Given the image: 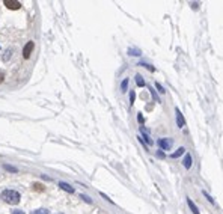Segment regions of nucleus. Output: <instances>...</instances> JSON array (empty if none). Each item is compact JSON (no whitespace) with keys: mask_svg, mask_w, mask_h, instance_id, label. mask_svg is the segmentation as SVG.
Wrapping results in <instances>:
<instances>
[{"mask_svg":"<svg viewBox=\"0 0 223 214\" xmlns=\"http://www.w3.org/2000/svg\"><path fill=\"white\" fill-rule=\"evenodd\" d=\"M2 199L5 200L6 204H12V205H17L21 199V195L17 190H12V188H6V190L2 192Z\"/></svg>","mask_w":223,"mask_h":214,"instance_id":"f257e3e1","label":"nucleus"},{"mask_svg":"<svg viewBox=\"0 0 223 214\" xmlns=\"http://www.w3.org/2000/svg\"><path fill=\"white\" fill-rule=\"evenodd\" d=\"M157 143H158L161 151H169L174 145V139H170V137H161V139L157 140Z\"/></svg>","mask_w":223,"mask_h":214,"instance_id":"f03ea898","label":"nucleus"},{"mask_svg":"<svg viewBox=\"0 0 223 214\" xmlns=\"http://www.w3.org/2000/svg\"><path fill=\"white\" fill-rule=\"evenodd\" d=\"M33 48H35V42H33V41H29L27 44L24 45V48H23V57H24V59L30 57V54H32V52H33Z\"/></svg>","mask_w":223,"mask_h":214,"instance_id":"7ed1b4c3","label":"nucleus"},{"mask_svg":"<svg viewBox=\"0 0 223 214\" xmlns=\"http://www.w3.org/2000/svg\"><path fill=\"white\" fill-rule=\"evenodd\" d=\"M175 116H176V127H178V128H184L186 119H184V116H182V113H181V110H179L178 107L175 109Z\"/></svg>","mask_w":223,"mask_h":214,"instance_id":"20e7f679","label":"nucleus"},{"mask_svg":"<svg viewBox=\"0 0 223 214\" xmlns=\"http://www.w3.org/2000/svg\"><path fill=\"white\" fill-rule=\"evenodd\" d=\"M182 166H184V169H191V166H193V157H191V154L190 152H186V155H184V160H182Z\"/></svg>","mask_w":223,"mask_h":214,"instance_id":"39448f33","label":"nucleus"},{"mask_svg":"<svg viewBox=\"0 0 223 214\" xmlns=\"http://www.w3.org/2000/svg\"><path fill=\"white\" fill-rule=\"evenodd\" d=\"M5 6L8 8V9H14V11H17V9H20V6H21V3L20 2H15V0H5Z\"/></svg>","mask_w":223,"mask_h":214,"instance_id":"423d86ee","label":"nucleus"},{"mask_svg":"<svg viewBox=\"0 0 223 214\" xmlns=\"http://www.w3.org/2000/svg\"><path fill=\"white\" fill-rule=\"evenodd\" d=\"M59 187L62 188L63 192H67V193H74V187H71L68 183H65V181H60V183H59Z\"/></svg>","mask_w":223,"mask_h":214,"instance_id":"0eeeda50","label":"nucleus"},{"mask_svg":"<svg viewBox=\"0 0 223 214\" xmlns=\"http://www.w3.org/2000/svg\"><path fill=\"white\" fill-rule=\"evenodd\" d=\"M187 205H189V208H190V211H191L193 214H201V213H199V208L196 207V204L193 202L190 198H187Z\"/></svg>","mask_w":223,"mask_h":214,"instance_id":"6e6552de","label":"nucleus"},{"mask_svg":"<svg viewBox=\"0 0 223 214\" xmlns=\"http://www.w3.org/2000/svg\"><path fill=\"white\" fill-rule=\"evenodd\" d=\"M12 54H14V50H12V48L5 50V53H3V56H2L3 62H9V60H11V57H12Z\"/></svg>","mask_w":223,"mask_h":214,"instance_id":"1a4fd4ad","label":"nucleus"},{"mask_svg":"<svg viewBox=\"0 0 223 214\" xmlns=\"http://www.w3.org/2000/svg\"><path fill=\"white\" fill-rule=\"evenodd\" d=\"M182 154H186V148H184V146L178 148V149L175 151V152H172V154H170V157H172V158H178V157H181Z\"/></svg>","mask_w":223,"mask_h":214,"instance_id":"9d476101","label":"nucleus"},{"mask_svg":"<svg viewBox=\"0 0 223 214\" xmlns=\"http://www.w3.org/2000/svg\"><path fill=\"white\" fill-rule=\"evenodd\" d=\"M140 131H142V136H143V139H142V140H143V142H146V145H152V140H151V137L148 136V133L145 131V128L142 127V128H140Z\"/></svg>","mask_w":223,"mask_h":214,"instance_id":"9b49d317","label":"nucleus"},{"mask_svg":"<svg viewBox=\"0 0 223 214\" xmlns=\"http://www.w3.org/2000/svg\"><path fill=\"white\" fill-rule=\"evenodd\" d=\"M3 169H5V170H8V172H11V173H17V172H18V169H17V167L8 165V163H3Z\"/></svg>","mask_w":223,"mask_h":214,"instance_id":"f8f14e48","label":"nucleus"},{"mask_svg":"<svg viewBox=\"0 0 223 214\" xmlns=\"http://www.w3.org/2000/svg\"><path fill=\"white\" fill-rule=\"evenodd\" d=\"M136 84L139 86V87H143L145 86V80H143V77L140 74H136Z\"/></svg>","mask_w":223,"mask_h":214,"instance_id":"ddd939ff","label":"nucleus"},{"mask_svg":"<svg viewBox=\"0 0 223 214\" xmlns=\"http://www.w3.org/2000/svg\"><path fill=\"white\" fill-rule=\"evenodd\" d=\"M128 54L130 56H140L142 52H140L139 48H128Z\"/></svg>","mask_w":223,"mask_h":214,"instance_id":"4468645a","label":"nucleus"},{"mask_svg":"<svg viewBox=\"0 0 223 214\" xmlns=\"http://www.w3.org/2000/svg\"><path fill=\"white\" fill-rule=\"evenodd\" d=\"M30 214H50V211L47 208H38V210H33Z\"/></svg>","mask_w":223,"mask_h":214,"instance_id":"2eb2a0df","label":"nucleus"},{"mask_svg":"<svg viewBox=\"0 0 223 214\" xmlns=\"http://www.w3.org/2000/svg\"><path fill=\"white\" fill-rule=\"evenodd\" d=\"M202 195L205 196V199L208 200V202H209V204H214V198H213L211 195H209L208 192H205V190H202Z\"/></svg>","mask_w":223,"mask_h":214,"instance_id":"dca6fc26","label":"nucleus"},{"mask_svg":"<svg viewBox=\"0 0 223 214\" xmlns=\"http://www.w3.org/2000/svg\"><path fill=\"white\" fill-rule=\"evenodd\" d=\"M128 83H130V80H128V79H124V80H122V83H121V92H127Z\"/></svg>","mask_w":223,"mask_h":214,"instance_id":"f3484780","label":"nucleus"},{"mask_svg":"<svg viewBox=\"0 0 223 214\" xmlns=\"http://www.w3.org/2000/svg\"><path fill=\"white\" fill-rule=\"evenodd\" d=\"M139 67H143V68H146L148 71H151V72H154L155 71V68L152 67V65H149V64H145V62H140L139 64Z\"/></svg>","mask_w":223,"mask_h":214,"instance_id":"a211bd4d","label":"nucleus"},{"mask_svg":"<svg viewBox=\"0 0 223 214\" xmlns=\"http://www.w3.org/2000/svg\"><path fill=\"white\" fill-rule=\"evenodd\" d=\"M32 188H33V190H38V192H42L44 190V187H42V184H32Z\"/></svg>","mask_w":223,"mask_h":214,"instance_id":"6ab92c4d","label":"nucleus"},{"mask_svg":"<svg viewBox=\"0 0 223 214\" xmlns=\"http://www.w3.org/2000/svg\"><path fill=\"white\" fill-rule=\"evenodd\" d=\"M134 99H136V92L131 91V92H130V104H131V106L134 104Z\"/></svg>","mask_w":223,"mask_h":214,"instance_id":"aec40b11","label":"nucleus"},{"mask_svg":"<svg viewBox=\"0 0 223 214\" xmlns=\"http://www.w3.org/2000/svg\"><path fill=\"white\" fill-rule=\"evenodd\" d=\"M155 87H157V91H158L160 94H164V92H166V89H164V87H163L160 83H155Z\"/></svg>","mask_w":223,"mask_h":214,"instance_id":"412c9836","label":"nucleus"},{"mask_svg":"<svg viewBox=\"0 0 223 214\" xmlns=\"http://www.w3.org/2000/svg\"><path fill=\"white\" fill-rule=\"evenodd\" d=\"M80 198L85 200V202H87V204H92V199H90L89 196H86V195H80Z\"/></svg>","mask_w":223,"mask_h":214,"instance_id":"4be33fe9","label":"nucleus"},{"mask_svg":"<svg viewBox=\"0 0 223 214\" xmlns=\"http://www.w3.org/2000/svg\"><path fill=\"white\" fill-rule=\"evenodd\" d=\"M149 91H151V95H152V98L155 99V101H157V103H160V98H158V97H157V94H155V91H154V89H149Z\"/></svg>","mask_w":223,"mask_h":214,"instance_id":"5701e85b","label":"nucleus"},{"mask_svg":"<svg viewBox=\"0 0 223 214\" xmlns=\"http://www.w3.org/2000/svg\"><path fill=\"white\" fill-rule=\"evenodd\" d=\"M100 195H101V196H103V198H104V199H106V200H107V202H110V204H113V200H112V199H110V198H109V196H107V195H104V193H103V192H101V193H100Z\"/></svg>","mask_w":223,"mask_h":214,"instance_id":"b1692460","label":"nucleus"},{"mask_svg":"<svg viewBox=\"0 0 223 214\" xmlns=\"http://www.w3.org/2000/svg\"><path fill=\"white\" fill-rule=\"evenodd\" d=\"M137 121H139L140 124L145 122V119H143V115H142V113H137Z\"/></svg>","mask_w":223,"mask_h":214,"instance_id":"393cba45","label":"nucleus"},{"mask_svg":"<svg viewBox=\"0 0 223 214\" xmlns=\"http://www.w3.org/2000/svg\"><path fill=\"white\" fill-rule=\"evenodd\" d=\"M157 157H158V158H164L166 155H164V152H161V149H160V151H157Z\"/></svg>","mask_w":223,"mask_h":214,"instance_id":"a878e982","label":"nucleus"},{"mask_svg":"<svg viewBox=\"0 0 223 214\" xmlns=\"http://www.w3.org/2000/svg\"><path fill=\"white\" fill-rule=\"evenodd\" d=\"M12 214H24V211H21V210H14V211H12Z\"/></svg>","mask_w":223,"mask_h":214,"instance_id":"bb28decb","label":"nucleus"},{"mask_svg":"<svg viewBox=\"0 0 223 214\" xmlns=\"http://www.w3.org/2000/svg\"><path fill=\"white\" fill-rule=\"evenodd\" d=\"M3 80H5V74H3V72H0V83H2Z\"/></svg>","mask_w":223,"mask_h":214,"instance_id":"cd10ccee","label":"nucleus"}]
</instances>
